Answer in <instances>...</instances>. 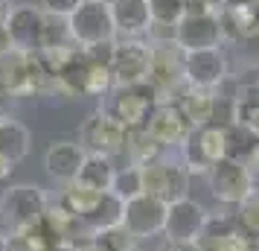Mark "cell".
I'll return each instance as SVG.
<instances>
[{
	"label": "cell",
	"mask_w": 259,
	"mask_h": 251,
	"mask_svg": "<svg viewBox=\"0 0 259 251\" xmlns=\"http://www.w3.org/2000/svg\"><path fill=\"white\" fill-rule=\"evenodd\" d=\"M233 123L245 129L250 137H259V82L245 85L233 96Z\"/></svg>",
	"instance_id": "603a6c76"
},
{
	"label": "cell",
	"mask_w": 259,
	"mask_h": 251,
	"mask_svg": "<svg viewBox=\"0 0 259 251\" xmlns=\"http://www.w3.org/2000/svg\"><path fill=\"white\" fill-rule=\"evenodd\" d=\"M67 32L76 47H94L102 41H117L108 0H82L79 9L67 18Z\"/></svg>",
	"instance_id": "3957f363"
},
{
	"label": "cell",
	"mask_w": 259,
	"mask_h": 251,
	"mask_svg": "<svg viewBox=\"0 0 259 251\" xmlns=\"http://www.w3.org/2000/svg\"><path fill=\"white\" fill-rule=\"evenodd\" d=\"M175 44L184 53H189V50L222 47L219 15H184L175 26Z\"/></svg>",
	"instance_id": "5bb4252c"
},
{
	"label": "cell",
	"mask_w": 259,
	"mask_h": 251,
	"mask_svg": "<svg viewBox=\"0 0 259 251\" xmlns=\"http://www.w3.org/2000/svg\"><path fill=\"white\" fill-rule=\"evenodd\" d=\"M125 155L134 167H146L157 158H163V149L149 137L146 129H134V132H128V140H125Z\"/></svg>",
	"instance_id": "4316f807"
},
{
	"label": "cell",
	"mask_w": 259,
	"mask_h": 251,
	"mask_svg": "<svg viewBox=\"0 0 259 251\" xmlns=\"http://www.w3.org/2000/svg\"><path fill=\"white\" fill-rule=\"evenodd\" d=\"M242 164L250 169V175H253V178H259V137L250 144V149H247V155H245Z\"/></svg>",
	"instance_id": "836d02e7"
},
{
	"label": "cell",
	"mask_w": 259,
	"mask_h": 251,
	"mask_svg": "<svg viewBox=\"0 0 259 251\" xmlns=\"http://www.w3.org/2000/svg\"><path fill=\"white\" fill-rule=\"evenodd\" d=\"M111 21L119 38H143L152 29V15L146 0H108Z\"/></svg>",
	"instance_id": "e0dca14e"
},
{
	"label": "cell",
	"mask_w": 259,
	"mask_h": 251,
	"mask_svg": "<svg viewBox=\"0 0 259 251\" xmlns=\"http://www.w3.org/2000/svg\"><path fill=\"white\" fill-rule=\"evenodd\" d=\"M0 251H6V234H0Z\"/></svg>",
	"instance_id": "60d3db41"
},
{
	"label": "cell",
	"mask_w": 259,
	"mask_h": 251,
	"mask_svg": "<svg viewBox=\"0 0 259 251\" xmlns=\"http://www.w3.org/2000/svg\"><path fill=\"white\" fill-rule=\"evenodd\" d=\"M50 251H76V245H53Z\"/></svg>",
	"instance_id": "ab89813d"
},
{
	"label": "cell",
	"mask_w": 259,
	"mask_h": 251,
	"mask_svg": "<svg viewBox=\"0 0 259 251\" xmlns=\"http://www.w3.org/2000/svg\"><path fill=\"white\" fill-rule=\"evenodd\" d=\"M259 24V9L253 3L245 6H224L219 12V26H222V41H245L253 35Z\"/></svg>",
	"instance_id": "ffe728a7"
},
{
	"label": "cell",
	"mask_w": 259,
	"mask_h": 251,
	"mask_svg": "<svg viewBox=\"0 0 259 251\" xmlns=\"http://www.w3.org/2000/svg\"><path fill=\"white\" fill-rule=\"evenodd\" d=\"M102 196H105V193L91 190V187H84V184H79V181H70V184L61 190L59 204L64 207V210H70V213L84 225V219L96 210V204L102 202Z\"/></svg>",
	"instance_id": "cb8c5ba5"
},
{
	"label": "cell",
	"mask_w": 259,
	"mask_h": 251,
	"mask_svg": "<svg viewBox=\"0 0 259 251\" xmlns=\"http://www.w3.org/2000/svg\"><path fill=\"white\" fill-rule=\"evenodd\" d=\"M154 105H157V96H154L152 85L140 82V85H114L105 94L102 111L108 117H114L122 129H146V123L152 117Z\"/></svg>",
	"instance_id": "6da1fadb"
},
{
	"label": "cell",
	"mask_w": 259,
	"mask_h": 251,
	"mask_svg": "<svg viewBox=\"0 0 259 251\" xmlns=\"http://www.w3.org/2000/svg\"><path fill=\"white\" fill-rule=\"evenodd\" d=\"M94 237L99 239V242H102L108 251H134V242H137V239L131 237V234H128L122 225L105 228V231H96Z\"/></svg>",
	"instance_id": "4dcf8cb0"
},
{
	"label": "cell",
	"mask_w": 259,
	"mask_h": 251,
	"mask_svg": "<svg viewBox=\"0 0 259 251\" xmlns=\"http://www.w3.org/2000/svg\"><path fill=\"white\" fill-rule=\"evenodd\" d=\"M146 132L160 149H175V146L181 149L192 129L184 120V114L175 108V102H160V105H154L152 117L146 123Z\"/></svg>",
	"instance_id": "9a60e30c"
},
{
	"label": "cell",
	"mask_w": 259,
	"mask_h": 251,
	"mask_svg": "<svg viewBox=\"0 0 259 251\" xmlns=\"http://www.w3.org/2000/svg\"><path fill=\"white\" fill-rule=\"evenodd\" d=\"M0 120H3V117H0Z\"/></svg>",
	"instance_id": "7bdbcfd3"
},
{
	"label": "cell",
	"mask_w": 259,
	"mask_h": 251,
	"mask_svg": "<svg viewBox=\"0 0 259 251\" xmlns=\"http://www.w3.org/2000/svg\"><path fill=\"white\" fill-rule=\"evenodd\" d=\"M108 193L117 196L122 204L131 202V199H137V196H143V169L134 167V164H128V167H117L114 181H111V190Z\"/></svg>",
	"instance_id": "83f0119b"
},
{
	"label": "cell",
	"mask_w": 259,
	"mask_h": 251,
	"mask_svg": "<svg viewBox=\"0 0 259 251\" xmlns=\"http://www.w3.org/2000/svg\"><path fill=\"white\" fill-rule=\"evenodd\" d=\"M224 0H184V15H219Z\"/></svg>",
	"instance_id": "1f68e13d"
},
{
	"label": "cell",
	"mask_w": 259,
	"mask_h": 251,
	"mask_svg": "<svg viewBox=\"0 0 259 251\" xmlns=\"http://www.w3.org/2000/svg\"><path fill=\"white\" fill-rule=\"evenodd\" d=\"M32 149V134L24 123H18L12 117L0 120V155H6L12 164L24 161Z\"/></svg>",
	"instance_id": "7402d4cb"
},
{
	"label": "cell",
	"mask_w": 259,
	"mask_h": 251,
	"mask_svg": "<svg viewBox=\"0 0 259 251\" xmlns=\"http://www.w3.org/2000/svg\"><path fill=\"white\" fill-rule=\"evenodd\" d=\"M175 108L184 114L189 129H201L212 123V111H215V91H204V88H184L181 94L172 99Z\"/></svg>",
	"instance_id": "ac0fdd59"
},
{
	"label": "cell",
	"mask_w": 259,
	"mask_h": 251,
	"mask_svg": "<svg viewBox=\"0 0 259 251\" xmlns=\"http://www.w3.org/2000/svg\"><path fill=\"white\" fill-rule=\"evenodd\" d=\"M227 56L222 47L212 50H189L184 53V82L189 88H204V91H219L227 79Z\"/></svg>",
	"instance_id": "7c38bea8"
},
{
	"label": "cell",
	"mask_w": 259,
	"mask_h": 251,
	"mask_svg": "<svg viewBox=\"0 0 259 251\" xmlns=\"http://www.w3.org/2000/svg\"><path fill=\"white\" fill-rule=\"evenodd\" d=\"M12 169H15L12 161H9L6 155H0V181H6V178H9V172H12Z\"/></svg>",
	"instance_id": "74e56055"
},
{
	"label": "cell",
	"mask_w": 259,
	"mask_h": 251,
	"mask_svg": "<svg viewBox=\"0 0 259 251\" xmlns=\"http://www.w3.org/2000/svg\"><path fill=\"white\" fill-rule=\"evenodd\" d=\"M47 207H50V199L44 187H38V184H12L0 196V219L9 231L41 222Z\"/></svg>",
	"instance_id": "277c9868"
},
{
	"label": "cell",
	"mask_w": 259,
	"mask_h": 251,
	"mask_svg": "<svg viewBox=\"0 0 259 251\" xmlns=\"http://www.w3.org/2000/svg\"><path fill=\"white\" fill-rule=\"evenodd\" d=\"M56 245L41 222L29 228H15L6 234V251H50Z\"/></svg>",
	"instance_id": "484cf974"
},
{
	"label": "cell",
	"mask_w": 259,
	"mask_h": 251,
	"mask_svg": "<svg viewBox=\"0 0 259 251\" xmlns=\"http://www.w3.org/2000/svg\"><path fill=\"white\" fill-rule=\"evenodd\" d=\"M222 158H227V126H219V123L192 129L181 146V161L189 169V175L195 172L207 175V169L219 164Z\"/></svg>",
	"instance_id": "5b68a950"
},
{
	"label": "cell",
	"mask_w": 259,
	"mask_h": 251,
	"mask_svg": "<svg viewBox=\"0 0 259 251\" xmlns=\"http://www.w3.org/2000/svg\"><path fill=\"white\" fill-rule=\"evenodd\" d=\"M84 155L88 152L79 146V140H53L44 152V169H47L50 178L70 184V181H76L79 169H82Z\"/></svg>",
	"instance_id": "2e32d148"
},
{
	"label": "cell",
	"mask_w": 259,
	"mask_h": 251,
	"mask_svg": "<svg viewBox=\"0 0 259 251\" xmlns=\"http://www.w3.org/2000/svg\"><path fill=\"white\" fill-rule=\"evenodd\" d=\"M41 225H44V231L50 234V239H53L56 245H76V242L82 239L79 234L88 237L84 225L70 213V210H64L59 202L47 207V213L41 216Z\"/></svg>",
	"instance_id": "44dd1931"
},
{
	"label": "cell",
	"mask_w": 259,
	"mask_h": 251,
	"mask_svg": "<svg viewBox=\"0 0 259 251\" xmlns=\"http://www.w3.org/2000/svg\"><path fill=\"white\" fill-rule=\"evenodd\" d=\"M125 140H128V129H122L114 117H108L99 108L82 123L79 129V146L91 155H108L114 158L125 152Z\"/></svg>",
	"instance_id": "9c48e42d"
},
{
	"label": "cell",
	"mask_w": 259,
	"mask_h": 251,
	"mask_svg": "<svg viewBox=\"0 0 259 251\" xmlns=\"http://www.w3.org/2000/svg\"><path fill=\"white\" fill-rule=\"evenodd\" d=\"M146 3H149L152 24L172 26V29H175L178 21L184 18V0H146Z\"/></svg>",
	"instance_id": "f546056e"
},
{
	"label": "cell",
	"mask_w": 259,
	"mask_h": 251,
	"mask_svg": "<svg viewBox=\"0 0 259 251\" xmlns=\"http://www.w3.org/2000/svg\"><path fill=\"white\" fill-rule=\"evenodd\" d=\"M119 225L125 228L134 239L160 237L166 225V202L143 193V196L122 204V222Z\"/></svg>",
	"instance_id": "8fae6325"
},
{
	"label": "cell",
	"mask_w": 259,
	"mask_h": 251,
	"mask_svg": "<svg viewBox=\"0 0 259 251\" xmlns=\"http://www.w3.org/2000/svg\"><path fill=\"white\" fill-rule=\"evenodd\" d=\"M143 169V193L146 196H154L160 202L172 204L178 199H187L189 190V169L184 167V161H166V158H157L152 164H146Z\"/></svg>",
	"instance_id": "ba28073f"
},
{
	"label": "cell",
	"mask_w": 259,
	"mask_h": 251,
	"mask_svg": "<svg viewBox=\"0 0 259 251\" xmlns=\"http://www.w3.org/2000/svg\"><path fill=\"white\" fill-rule=\"evenodd\" d=\"M44 29H47V15L41 6H32V3L9 6L6 21H3V35L12 50L41 53L44 50Z\"/></svg>",
	"instance_id": "8992f818"
},
{
	"label": "cell",
	"mask_w": 259,
	"mask_h": 251,
	"mask_svg": "<svg viewBox=\"0 0 259 251\" xmlns=\"http://www.w3.org/2000/svg\"><path fill=\"white\" fill-rule=\"evenodd\" d=\"M82 0H41V9L47 15H56V18H70L76 9H79Z\"/></svg>",
	"instance_id": "d6a6232c"
},
{
	"label": "cell",
	"mask_w": 259,
	"mask_h": 251,
	"mask_svg": "<svg viewBox=\"0 0 259 251\" xmlns=\"http://www.w3.org/2000/svg\"><path fill=\"white\" fill-rule=\"evenodd\" d=\"M12 99H15V96L9 94V91H6L3 85H0V117H9V114H6V108L12 105Z\"/></svg>",
	"instance_id": "8d00e7d4"
},
{
	"label": "cell",
	"mask_w": 259,
	"mask_h": 251,
	"mask_svg": "<svg viewBox=\"0 0 259 251\" xmlns=\"http://www.w3.org/2000/svg\"><path fill=\"white\" fill-rule=\"evenodd\" d=\"M152 44V67H149V79L157 105L160 102H172V94H181L187 82H184V50L175 41H149Z\"/></svg>",
	"instance_id": "7a4b0ae2"
},
{
	"label": "cell",
	"mask_w": 259,
	"mask_h": 251,
	"mask_svg": "<svg viewBox=\"0 0 259 251\" xmlns=\"http://www.w3.org/2000/svg\"><path fill=\"white\" fill-rule=\"evenodd\" d=\"M114 172H117V167H114V161L108 155H91V152H88L76 181L84 184V187H91V190L108 193L111 190V181H114Z\"/></svg>",
	"instance_id": "d4e9b609"
},
{
	"label": "cell",
	"mask_w": 259,
	"mask_h": 251,
	"mask_svg": "<svg viewBox=\"0 0 259 251\" xmlns=\"http://www.w3.org/2000/svg\"><path fill=\"white\" fill-rule=\"evenodd\" d=\"M250 38L256 41V47H259V24H256V29H253V35H250Z\"/></svg>",
	"instance_id": "b9f144b4"
},
{
	"label": "cell",
	"mask_w": 259,
	"mask_h": 251,
	"mask_svg": "<svg viewBox=\"0 0 259 251\" xmlns=\"http://www.w3.org/2000/svg\"><path fill=\"white\" fill-rule=\"evenodd\" d=\"M207 181H210V193L215 196V202L227 207H239L256 193V178L242 161H233V158H222L219 164H212L207 169Z\"/></svg>",
	"instance_id": "52a82bcc"
},
{
	"label": "cell",
	"mask_w": 259,
	"mask_h": 251,
	"mask_svg": "<svg viewBox=\"0 0 259 251\" xmlns=\"http://www.w3.org/2000/svg\"><path fill=\"white\" fill-rule=\"evenodd\" d=\"M207 207L195 199H178V202L166 204V225L163 237L169 242H195L201 228L207 222Z\"/></svg>",
	"instance_id": "4fadbf2b"
},
{
	"label": "cell",
	"mask_w": 259,
	"mask_h": 251,
	"mask_svg": "<svg viewBox=\"0 0 259 251\" xmlns=\"http://www.w3.org/2000/svg\"><path fill=\"white\" fill-rule=\"evenodd\" d=\"M134 251H137V248H134Z\"/></svg>",
	"instance_id": "ee69618b"
},
{
	"label": "cell",
	"mask_w": 259,
	"mask_h": 251,
	"mask_svg": "<svg viewBox=\"0 0 259 251\" xmlns=\"http://www.w3.org/2000/svg\"><path fill=\"white\" fill-rule=\"evenodd\" d=\"M236 228L259 248V190L236 207Z\"/></svg>",
	"instance_id": "f1b7e54d"
},
{
	"label": "cell",
	"mask_w": 259,
	"mask_h": 251,
	"mask_svg": "<svg viewBox=\"0 0 259 251\" xmlns=\"http://www.w3.org/2000/svg\"><path fill=\"white\" fill-rule=\"evenodd\" d=\"M163 251H201V248H198V242H169L166 239Z\"/></svg>",
	"instance_id": "d590c367"
},
{
	"label": "cell",
	"mask_w": 259,
	"mask_h": 251,
	"mask_svg": "<svg viewBox=\"0 0 259 251\" xmlns=\"http://www.w3.org/2000/svg\"><path fill=\"white\" fill-rule=\"evenodd\" d=\"M6 12H9V3L0 0V26H3V21H6Z\"/></svg>",
	"instance_id": "f35d334b"
},
{
	"label": "cell",
	"mask_w": 259,
	"mask_h": 251,
	"mask_svg": "<svg viewBox=\"0 0 259 251\" xmlns=\"http://www.w3.org/2000/svg\"><path fill=\"white\" fill-rule=\"evenodd\" d=\"M76 251H108V248L94 237V234H88V237H82L79 242H76Z\"/></svg>",
	"instance_id": "e575fe53"
},
{
	"label": "cell",
	"mask_w": 259,
	"mask_h": 251,
	"mask_svg": "<svg viewBox=\"0 0 259 251\" xmlns=\"http://www.w3.org/2000/svg\"><path fill=\"white\" fill-rule=\"evenodd\" d=\"M29 64H32V56H29V53H21V50H6V53H0V85H3L12 96L32 94Z\"/></svg>",
	"instance_id": "d6986e66"
},
{
	"label": "cell",
	"mask_w": 259,
	"mask_h": 251,
	"mask_svg": "<svg viewBox=\"0 0 259 251\" xmlns=\"http://www.w3.org/2000/svg\"><path fill=\"white\" fill-rule=\"evenodd\" d=\"M152 67V44L143 38H117L114 59H111V79L114 85H140L149 79Z\"/></svg>",
	"instance_id": "30bf717a"
}]
</instances>
